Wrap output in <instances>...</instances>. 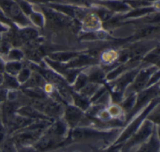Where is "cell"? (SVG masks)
<instances>
[{"mask_svg": "<svg viewBox=\"0 0 160 152\" xmlns=\"http://www.w3.org/2000/svg\"><path fill=\"white\" fill-rule=\"evenodd\" d=\"M122 129L102 130L91 126H78L70 129L66 139V145L72 143L99 141L106 143V147L109 146V142L112 143L111 140L113 138H117Z\"/></svg>", "mask_w": 160, "mask_h": 152, "instance_id": "obj_1", "label": "cell"}, {"mask_svg": "<svg viewBox=\"0 0 160 152\" xmlns=\"http://www.w3.org/2000/svg\"><path fill=\"white\" fill-rule=\"evenodd\" d=\"M158 104H159V96L152 99L141 111L139 112L134 118H132L121 131L117 138L109 145L116 146L121 145L129 138L139 128L142 123L146 118L149 112Z\"/></svg>", "mask_w": 160, "mask_h": 152, "instance_id": "obj_2", "label": "cell"}, {"mask_svg": "<svg viewBox=\"0 0 160 152\" xmlns=\"http://www.w3.org/2000/svg\"><path fill=\"white\" fill-rule=\"evenodd\" d=\"M155 126L154 123L146 118L138 130L121 144V152H130L135 147L146 141L152 134Z\"/></svg>", "mask_w": 160, "mask_h": 152, "instance_id": "obj_3", "label": "cell"}, {"mask_svg": "<svg viewBox=\"0 0 160 152\" xmlns=\"http://www.w3.org/2000/svg\"><path fill=\"white\" fill-rule=\"evenodd\" d=\"M158 85L149 87L146 89L141 90L136 96L135 104L132 109L126 115L124 126L139 112H140L152 99L159 96Z\"/></svg>", "mask_w": 160, "mask_h": 152, "instance_id": "obj_4", "label": "cell"}, {"mask_svg": "<svg viewBox=\"0 0 160 152\" xmlns=\"http://www.w3.org/2000/svg\"><path fill=\"white\" fill-rule=\"evenodd\" d=\"M66 139L50 131L48 128L44 130L34 146L39 151L44 152L66 146Z\"/></svg>", "mask_w": 160, "mask_h": 152, "instance_id": "obj_5", "label": "cell"}, {"mask_svg": "<svg viewBox=\"0 0 160 152\" xmlns=\"http://www.w3.org/2000/svg\"><path fill=\"white\" fill-rule=\"evenodd\" d=\"M84 116L85 112L73 104H65L62 118L70 129L80 126Z\"/></svg>", "mask_w": 160, "mask_h": 152, "instance_id": "obj_6", "label": "cell"}, {"mask_svg": "<svg viewBox=\"0 0 160 152\" xmlns=\"http://www.w3.org/2000/svg\"><path fill=\"white\" fill-rule=\"evenodd\" d=\"M160 141L159 137V126L156 125L154 130L144 143L141 144L135 152H159Z\"/></svg>", "mask_w": 160, "mask_h": 152, "instance_id": "obj_7", "label": "cell"}, {"mask_svg": "<svg viewBox=\"0 0 160 152\" xmlns=\"http://www.w3.org/2000/svg\"><path fill=\"white\" fill-rule=\"evenodd\" d=\"M0 6L7 15L18 23L22 24L26 23V19L22 14L19 8L12 0H0Z\"/></svg>", "mask_w": 160, "mask_h": 152, "instance_id": "obj_8", "label": "cell"}, {"mask_svg": "<svg viewBox=\"0 0 160 152\" xmlns=\"http://www.w3.org/2000/svg\"><path fill=\"white\" fill-rule=\"evenodd\" d=\"M44 130L31 129L25 128L24 131L14 138V140L18 144L21 145L34 144L42 135Z\"/></svg>", "mask_w": 160, "mask_h": 152, "instance_id": "obj_9", "label": "cell"}, {"mask_svg": "<svg viewBox=\"0 0 160 152\" xmlns=\"http://www.w3.org/2000/svg\"><path fill=\"white\" fill-rule=\"evenodd\" d=\"M156 72V68L151 67L142 69L138 72L135 78L134 82L132 86V92H139L146 87L151 76Z\"/></svg>", "mask_w": 160, "mask_h": 152, "instance_id": "obj_10", "label": "cell"}, {"mask_svg": "<svg viewBox=\"0 0 160 152\" xmlns=\"http://www.w3.org/2000/svg\"><path fill=\"white\" fill-rule=\"evenodd\" d=\"M138 72V69H133L122 75L114 83L113 86L114 89L112 91L122 93L126 87L134 79Z\"/></svg>", "mask_w": 160, "mask_h": 152, "instance_id": "obj_11", "label": "cell"}, {"mask_svg": "<svg viewBox=\"0 0 160 152\" xmlns=\"http://www.w3.org/2000/svg\"><path fill=\"white\" fill-rule=\"evenodd\" d=\"M71 98H72V104L78 108H80L83 111H86L91 105L90 100L89 98H86L78 92L72 91L71 92Z\"/></svg>", "mask_w": 160, "mask_h": 152, "instance_id": "obj_12", "label": "cell"}, {"mask_svg": "<svg viewBox=\"0 0 160 152\" xmlns=\"http://www.w3.org/2000/svg\"><path fill=\"white\" fill-rule=\"evenodd\" d=\"M136 93L131 92L128 94L127 97L123 98L121 102L119 104L123 111L124 112L125 114L126 115L133 108L136 99Z\"/></svg>", "mask_w": 160, "mask_h": 152, "instance_id": "obj_13", "label": "cell"}, {"mask_svg": "<svg viewBox=\"0 0 160 152\" xmlns=\"http://www.w3.org/2000/svg\"><path fill=\"white\" fill-rule=\"evenodd\" d=\"M99 84L91 83L86 84L81 89H80L78 93L82 96L88 98L89 99L96 92V91L99 88Z\"/></svg>", "mask_w": 160, "mask_h": 152, "instance_id": "obj_14", "label": "cell"}, {"mask_svg": "<svg viewBox=\"0 0 160 152\" xmlns=\"http://www.w3.org/2000/svg\"><path fill=\"white\" fill-rule=\"evenodd\" d=\"M87 76L88 81H89L91 83L99 84L104 81L105 75L102 70L98 69L92 71L91 73H89V76Z\"/></svg>", "mask_w": 160, "mask_h": 152, "instance_id": "obj_15", "label": "cell"}, {"mask_svg": "<svg viewBox=\"0 0 160 152\" xmlns=\"http://www.w3.org/2000/svg\"><path fill=\"white\" fill-rule=\"evenodd\" d=\"M44 11H45L48 19H50L54 23H56V24H58L59 25H63V24L64 25V24H67L68 23V21L63 17L59 16L49 10L45 9Z\"/></svg>", "mask_w": 160, "mask_h": 152, "instance_id": "obj_16", "label": "cell"}, {"mask_svg": "<svg viewBox=\"0 0 160 152\" xmlns=\"http://www.w3.org/2000/svg\"><path fill=\"white\" fill-rule=\"evenodd\" d=\"M146 119L151 121L155 125L159 124V104L156 105L148 114Z\"/></svg>", "mask_w": 160, "mask_h": 152, "instance_id": "obj_17", "label": "cell"}, {"mask_svg": "<svg viewBox=\"0 0 160 152\" xmlns=\"http://www.w3.org/2000/svg\"><path fill=\"white\" fill-rule=\"evenodd\" d=\"M76 80L75 81L74 85L73 86V89L74 91L78 92L80 89H81L87 83L88 81L87 75L81 73L79 75V76L76 78Z\"/></svg>", "mask_w": 160, "mask_h": 152, "instance_id": "obj_18", "label": "cell"}, {"mask_svg": "<svg viewBox=\"0 0 160 152\" xmlns=\"http://www.w3.org/2000/svg\"><path fill=\"white\" fill-rule=\"evenodd\" d=\"M76 55L74 53H56L53 54L49 56V57L55 61H68V59H72L75 57Z\"/></svg>", "mask_w": 160, "mask_h": 152, "instance_id": "obj_19", "label": "cell"}, {"mask_svg": "<svg viewBox=\"0 0 160 152\" xmlns=\"http://www.w3.org/2000/svg\"><path fill=\"white\" fill-rule=\"evenodd\" d=\"M38 36V33L32 29H26L20 32L19 38L24 40H30L35 38Z\"/></svg>", "mask_w": 160, "mask_h": 152, "instance_id": "obj_20", "label": "cell"}, {"mask_svg": "<svg viewBox=\"0 0 160 152\" xmlns=\"http://www.w3.org/2000/svg\"><path fill=\"white\" fill-rule=\"evenodd\" d=\"M21 64L20 63H9L7 65L6 69L9 73L12 74H15L19 71V70L21 69Z\"/></svg>", "mask_w": 160, "mask_h": 152, "instance_id": "obj_21", "label": "cell"}, {"mask_svg": "<svg viewBox=\"0 0 160 152\" xmlns=\"http://www.w3.org/2000/svg\"><path fill=\"white\" fill-rule=\"evenodd\" d=\"M108 5L116 10H124L126 9L128 7L126 5L121 3H119V2H109L108 3Z\"/></svg>", "mask_w": 160, "mask_h": 152, "instance_id": "obj_22", "label": "cell"}, {"mask_svg": "<svg viewBox=\"0 0 160 152\" xmlns=\"http://www.w3.org/2000/svg\"><path fill=\"white\" fill-rule=\"evenodd\" d=\"M30 76V71L28 69H22L19 76V80L21 82H24L28 79Z\"/></svg>", "mask_w": 160, "mask_h": 152, "instance_id": "obj_23", "label": "cell"}, {"mask_svg": "<svg viewBox=\"0 0 160 152\" xmlns=\"http://www.w3.org/2000/svg\"><path fill=\"white\" fill-rule=\"evenodd\" d=\"M145 60L149 62L156 63L157 61L159 60V52H158L157 53H151L148 55L145 58Z\"/></svg>", "mask_w": 160, "mask_h": 152, "instance_id": "obj_24", "label": "cell"}, {"mask_svg": "<svg viewBox=\"0 0 160 152\" xmlns=\"http://www.w3.org/2000/svg\"><path fill=\"white\" fill-rule=\"evenodd\" d=\"M22 56V54L21 52H20L18 50H12L11 51V53H9V57L12 59H19L20 58H21Z\"/></svg>", "mask_w": 160, "mask_h": 152, "instance_id": "obj_25", "label": "cell"}, {"mask_svg": "<svg viewBox=\"0 0 160 152\" xmlns=\"http://www.w3.org/2000/svg\"><path fill=\"white\" fill-rule=\"evenodd\" d=\"M18 152H39L34 146H24V147H22Z\"/></svg>", "mask_w": 160, "mask_h": 152, "instance_id": "obj_26", "label": "cell"}, {"mask_svg": "<svg viewBox=\"0 0 160 152\" xmlns=\"http://www.w3.org/2000/svg\"><path fill=\"white\" fill-rule=\"evenodd\" d=\"M6 81L7 83V84L11 86V87H16L18 86V83L16 82V81L11 78V77H9V76H6Z\"/></svg>", "mask_w": 160, "mask_h": 152, "instance_id": "obj_27", "label": "cell"}, {"mask_svg": "<svg viewBox=\"0 0 160 152\" xmlns=\"http://www.w3.org/2000/svg\"><path fill=\"white\" fill-rule=\"evenodd\" d=\"M19 4L21 6V7L22 8V9L28 14H30L31 13V8L30 6L26 4V3L24 2H22V1H19Z\"/></svg>", "mask_w": 160, "mask_h": 152, "instance_id": "obj_28", "label": "cell"}, {"mask_svg": "<svg viewBox=\"0 0 160 152\" xmlns=\"http://www.w3.org/2000/svg\"><path fill=\"white\" fill-rule=\"evenodd\" d=\"M31 18L32 19L34 20V21L35 23H36L37 24H38V25H41L42 23V18L37 14H33L32 16H31Z\"/></svg>", "mask_w": 160, "mask_h": 152, "instance_id": "obj_29", "label": "cell"}, {"mask_svg": "<svg viewBox=\"0 0 160 152\" xmlns=\"http://www.w3.org/2000/svg\"><path fill=\"white\" fill-rule=\"evenodd\" d=\"M3 152H14L12 145L10 143H6L4 146Z\"/></svg>", "mask_w": 160, "mask_h": 152, "instance_id": "obj_30", "label": "cell"}, {"mask_svg": "<svg viewBox=\"0 0 160 152\" xmlns=\"http://www.w3.org/2000/svg\"><path fill=\"white\" fill-rule=\"evenodd\" d=\"M99 16L103 19H107L110 17V14L106 11H101L99 12Z\"/></svg>", "mask_w": 160, "mask_h": 152, "instance_id": "obj_31", "label": "cell"}, {"mask_svg": "<svg viewBox=\"0 0 160 152\" xmlns=\"http://www.w3.org/2000/svg\"><path fill=\"white\" fill-rule=\"evenodd\" d=\"M2 69H3V64H2V62L0 59V71H2Z\"/></svg>", "mask_w": 160, "mask_h": 152, "instance_id": "obj_32", "label": "cell"}, {"mask_svg": "<svg viewBox=\"0 0 160 152\" xmlns=\"http://www.w3.org/2000/svg\"><path fill=\"white\" fill-rule=\"evenodd\" d=\"M1 81H2V76H0V83H1Z\"/></svg>", "mask_w": 160, "mask_h": 152, "instance_id": "obj_33", "label": "cell"}]
</instances>
